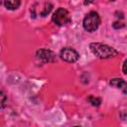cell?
<instances>
[{"label":"cell","mask_w":127,"mask_h":127,"mask_svg":"<svg viewBox=\"0 0 127 127\" xmlns=\"http://www.w3.org/2000/svg\"><path fill=\"white\" fill-rule=\"evenodd\" d=\"M6 103H7V96L5 92L2 89H0V108L5 107Z\"/></svg>","instance_id":"30bf717a"},{"label":"cell","mask_w":127,"mask_h":127,"mask_svg":"<svg viewBox=\"0 0 127 127\" xmlns=\"http://www.w3.org/2000/svg\"><path fill=\"white\" fill-rule=\"evenodd\" d=\"M125 25L124 23H121V22H114L113 23V28L114 29H120V28H123Z\"/></svg>","instance_id":"8fae6325"},{"label":"cell","mask_w":127,"mask_h":127,"mask_svg":"<svg viewBox=\"0 0 127 127\" xmlns=\"http://www.w3.org/2000/svg\"><path fill=\"white\" fill-rule=\"evenodd\" d=\"M109 1H115V0H109Z\"/></svg>","instance_id":"5bb4252c"},{"label":"cell","mask_w":127,"mask_h":127,"mask_svg":"<svg viewBox=\"0 0 127 127\" xmlns=\"http://www.w3.org/2000/svg\"><path fill=\"white\" fill-rule=\"evenodd\" d=\"M89 49L91 53L99 59H110L118 54L117 50L102 43H91L89 45Z\"/></svg>","instance_id":"6da1fadb"},{"label":"cell","mask_w":127,"mask_h":127,"mask_svg":"<svg viewBox=\"0 0 127 127\" xmlns=\"http://www.w3.org/2000/svg\"><path fill=\"white\" fill-rule=\"evenodd\" d=\"M110 85L115 86V87H117V88H122V89H123V92L126 93V82H125L124 79L118 78V77L112 78V79L110 80Z\"/></svg>","instance_id":"8992f818"},{"label":"cell","mask_w":127,"mask_h":127,"mask_svg":"<svg viewBox=\"0 0 127 127\" xmlns=\"http://www.w3.org/2000/svg\"><path fill=\"white\" fill-rule=\"evenodd\" d=\"M4 5L9 10H16L21 5V0H4Z\"/></svg>","instance_id":"52a82bcc"},{"label":"cell","mask_w":127,"mask_h":127,"mask_svg":"<svg viewBox=\"0 0 127 127\" xmlns=\"http://www.w3.org/2000/svg\"><path fill=\"white\" fill-rule=\"evenodd\" d=\"M60 56H61V59L64 60V62H66V63H75L79 59L78 53L75 50H73L69 47L64 48L61 51Z\"/></svg>","instance_id":"277c9868"},{"label":"cell","mask_w":127,"mask_h":127,"mask_svg":"<svg viewBox=\"0 0 127 127\" xmlns=\"http://www.w3.org/2000/svg\"><path fill=\"white\" fill-rule=\"evenodd\" d=\"M37 59L41 60L44 63H52L56 61V55L53 51L47 50V49H41L38 50L36 53Z\"/></svg>","instance_id":"5b68a950"},{"label":"cell","mask_w":127,"mask_h":127,"mask_svg":"<svg viewBox=\"0 0 127 127\" xmlns=\"http://www.w3.org/2000/svg\"><path fill=\"white\" fill-rule=\"evenodd\" d=\"M52 20L58 26H64V25H67L71 22V18L69 16L68 11L62 8V7L58 8L55 11V13L52 16Z\"/></svg>","instance_id":"3957f363"},{"label":"cell","mask_w":127,"mask_h":127,"mask_svg":"<svg viewBox=\"0 0 127 127\" xmlns=\"http://www.w3.org/2000/svg\"><path fill=\"white\" fill-rule=\"evenodd\" d=\"M100 22H101V20H100L98 13L92 11V12H89L88 14H86V16L83 19L82 26H83V29L85 31L91 33V32H94L95 30L98 29Z\"/></svg>","instance_id":"7a4b0ae2"},{"label":"cell","mask_w":127,"mask_h":127,"mask_svg":"<svg viewBox=\"0 0 127 127\" xmlns=\"http://www.w3.org/2000/svg\"><path fill=\"white\" fill-rule=\"evenodd\" d=\"M93 2H94V0H84L83 4H84V5H89V4L93 3Z\"/></svg>","instance_id":"4fadbf2b"},{"label":"cell","mask_w":127,"mask_h":127,"mask_svg":"<svg viewBox=\"0 0 127 127\" xmlns=\"http://www.w3.org/2000/svg\"><path fill=\"white\" fill-rule=\"evenodd\" d=\"M126 63H127V61L125 60V61L123 62V69H122V71H123L124 74H126V72H127V71H126Z\"/></svg>","instance_id":"7c38bea8"},{"label":"cell","mask_w":127,"mask_h":127,"mask_svg":"<svg viewBox=\"0 0 127 127\" xmlns=\"http://www.w3.org/2000/svg\"><path fill=\"white\" fill-rule=\"evenodd\" d=\"M87 100H88L89 103H91V105H93V106H99L100 103H101V99H100L99 97H94V96H92V95L88 96Z\"/></svg>","instance_id":"9c48e42d"},{"label":"cell","mask_w":127,"mask_h":127,"mask_svg":"<svg viewBox=\"0 0 127 127\" xmlns=\"http://www.w3.org/2000/svg\"><path fill=\"white\" fill-rule=\"evenodd\" d=\"M52 9H53V4H51L50 2L45 3V7H44L43 11L41 12V16H43V17L47 16V15L52 11Z\"/></svg>","instance_id":"ba28073f"}]
</instances>
